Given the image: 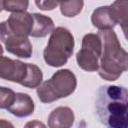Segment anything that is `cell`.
Returning <instances> with one entry per match:
<instances>
[{
    "instance_id": "obj_1",
    "label": "cell",
    "mask_w": 128,
    "mask_h": 128,
    "mask_svg": "<svg viewBox=\"0 0 128 128\" xmlns=\"http://www.w3.org/2000/svg\"><path fill=\"white\" fill-rule=\"evenodd\" d=\"M96 113L102 124L111 128L128 126V92L123 86L104 85L98 90Z\"/></svg>"
},
{
    "instance_id": "obj_2",
    "label": "cell",
    "mask_w": 128,
    "mask_h": 128,
    "mask_svg": "<svg viewBox=\"0 0 128 128\" xmlns=\"http://www.w3.org/2000/svg\"><path fill=\"white\" fill-rule=\"evenodd\" d=\"M98 35L102 41V53L97 71L102 79L115 81L128 68L127 52L113 29L100 30Z\"/></svg>"
},
{
    "instance_id": "obj_3",
    "label": "cell",
    "mask_w": 128,
    "mask_h": 128,
    "mask_svg": "<svg viewBox=\"0 0 128 128\" xmlns=\"http://www.w3.org/2000/svg\"><path fill=\"white\" fill-rule=\"evenodd\" d=\"M75 46L73 34L65 27H57L51 32L43 57L47 65L61 67L65 65L72 56Z\"/></svg>"
},
{
    "instance_id": "obj_4",
    "label": "cell",
    "mask_w": 128,
    "mask_h": 128,
    "mask_svg": "<svg viewBox=\"0 0 128 128\" xmlns=\"http://www.w3.org/2000/svg\"><path fill=\"white\" fill-rule=\"evenodd\" d=\"M77 87V78L69 69H60L37 87V95L42 103H52L70 96Z\"/></svg>"
},
{
    "instance_id": "obj_5",
    "label": "cell",
    "mask_w": 128,
    "mask_h": 128,
    "mask_svg": "<svg viewBox=\"0 0 128 128\" xmlns=\"http://www.w3.org/2000/svg\"><path fill=\"white\" fill-rule=\"evenodd\" d=\"M102 53V41L98 34L89 33L82 39V48L76 54L78 66L87 72H95L99 67Z\"/></svg>"
},
{
    "instance_id": "obj_6",
    "label": "cell",
    "mask_w": 128,
    "mask_h": 128,
    "mask_svg": "<svg viewBox=\"0 0 128 128\" xmlns=\"http://www.w3.org/2000/svg\"><path fill=\"white\" fill-rule=\"evenodd\" d=\"M0 41L5 45L7 52L20 58H30L33 48L28 37L18 36L10 32L4 22L0 23Z\"/></svg>"
},
{
    "instance_id": "obj_7",
    "label": "cell",
    "mask_w": 128,
    "mask_h": 128,
    "mask_svg": "<svg viewBox=\"0 0 128 128\" xmlns=\"http://www.w3.org/2000/svg\"><path fill=\"white\" fill-rule=\"evenodd\" d=\"M27 63L20 60H13L8 57H0V78L10 81L21 83L26 77L27 73Z\"/></svg>"
},
{
    "instance_id": "obj_8",
    "label": "cell",
    "mask_w": 128,
    "mask_h": 128,
    "mask_svg": "<svg viewBox=\"0 0 128 128\" xmlns=\"http://www.w3.org/2000/svg\"><path fill=\"white\" fill-rule=\"evenodd\" d=\"M5 24L10 32L18 36L28 37L33 25V16L28 12H16L12 13L5 21Z\"/></svg>"
},
{
    "instance_id": "obj_9",
    "label": "cell",
    "mask_w": 128,
    "mask_h": 128,
    "mask_svg": "<svg viewBox=\"0 0 128 128\" xmlns=\"http://www.w3.org/2000/svg\"><path fill=\"white\" fill-rule=\"evenodd\" d=\"M34 109H35V105L31 96L21 92L15 94L14 102L12 103L11 106L7 108V110L11 114L19 118L30 116L31 114L34 113Z\"/></svg>"
},
{
    "instance_id": "obj_10",
    "label": "cell",
    "mask_w": 128,
    "mask_h": 128,
    "mask_svg": "<svg viewBox=\"0 0 128 128\" xmlns=\"http://www.w3.org/2000/svg\"><path fill=\"white\" fill-rule=\"evenodd\" d=\"M75 115L70 107H57L48 117V126L50 128H69L74 124Z\"/></svg>"
},
{
    "instance_id": "obj_11",
    "label": "cell",
    "mask_w": 128,
    "mask_h": 128,
    "mask_svg": "<svg viewBox=\"0 0 128 128\" xmlns=\"http://www.w3.org/2000/svg\"><path fill=\"white\" fill-rule=\"evenodd\" d=\"M32 16L33 25L30 32V36L34 38H43L54 30V21L50 17L39 13H33Z\"/></svg>"
},
{
    "instance_id": "obj_12",
    "label": "cell",
    "mask_w": 128,
    "mask_h": 128,
    "mask_svg": "<svg viewBox=\"0 0 128 128\" xmlns=\"http://www.w3.org/2000/svg\"><path fill=\"white\" fill-rule=\"evenodd\" d=\"M91 22L93 26L99 30L113 29L117 25L112 18L109 6H101L96 8L92 13Z\"/></svg>"
},
{
    "instance_id": "obj_13",
    "label": "cell",
    "mask_w": 128,
    "mask_h": 128,
    "mask_svg": "<svg viewBox=\"0 0 128 128\" xmlns=\"http://www.w3.org/2000/svg\"><path fill=\"white\" fill-rule=\"evenodd\" d=\"M110 13L116 24L122 27L124 34L127 31V0H115L110 6Z\"/></svg>"
},
{
    "instance_id": "obj_14",
    "label": "cell",
    "mask_w": 128,
    "mask_h": 128,
    "mask_svg": "<svg viewBox=\"0 0 128 128\" xmlns=\"http://www.w3.org/2000/svg\"><path fill=\"white\" fill-rule=\"evenodd\" d=\"M27 73L26 77L21 83L22 86L29 88V89H35L37 88L43 81V73L41 69L32 63H27Z\"/></svg>"
},
{
    "instance_id": "obj_15",
    "label": "cell",
    "mask_w": 128,
    "mask_h": 128,
    "mask_svg": "<svg viewBox=\"0 0 128 128\" xmlns=\"http://www.w3.org/2000/svg\"><path fill=\"white\" fill-rule=\"evenodd\" d=\"M83 7L84 0H67L60 4V11L65 17H75L81 13Z\"/></svg>"
},
{
    "instance_id": "obj_16",
    "label": "cell",
    "mask_w": 128,
    "mask_h": 128,
    "mask_svg": "<svg viewBox=\"0 0 128 128\" xmlns=\"http://www.w3.org/2000/svg\"><path fill=\"white\" fill-rule=\"evenodd\" d=\"M29 7V0H4V10L7 12H25Z\"/></svg>"
},
{
    "instance_id": "obj_17",
    "label": "cell",
    "mask_w": 128,
    "mask_h": 128,
    "mask_svg": "<svg viewBox=\"0 0 128 128\" xmlns=\"http://www.w3.org/2000/svg\"><path fill=\"white\" fill-rule=\"evenodd\" d=\"M15 92L7 87L0 86V109H7L15 99Z\"/></svg>"
},
{
    "instance_id": "obj_18",
    "label": "cell",
    "mask_w": 128,
    "mask_h": 128,
    "mask_svg": "<svg viewBox=\"0 0 128 128\" xmlns=\"http://www.w3.org/2000/svg\"><path fill=\"white\" fill-rule=\"evenodd\" d=\"M36 6L43 11H51L58 6L55 0H35Z\"/></svg>"
},
{
    "instance_id": "obj_19",
    "label": "cell",
    "mask_w": 128,
    "mask_h": 128,
    "mask_svg": "<svg viewBox=\"0 0 128 128\" xmlns=\"http://www.w3.org/2000/svg\"><path fill=\"white\" fill-rule=\"evenodd\" d=\"M35 125H38V126H45L44 124L39 123V122H36V121H35V122H33V123H32V122H30V123H27V124H26V126H27V127H28V126H35Z\"/></svg>"
},
{
    "instance_id": "obj_20",
    "label": "cell",
    "mask_w": 128,
    "mask_h": 128,
    "mask_svg": "<svg viewBox=\"0 0 128 128\" xmlns=\"http://www.w3.org/2000/svg\"><path fill=\"white\" fill-rule=\"evenodd\" d=\"M2 125H4V126H8V125H11V126H13V125H12V124H10L9 122H5L4 120L0 121V126H2Z\"/></svg>"
},
{
    "instance_id": "obj_21",
    "label": "cell",
    "mask_w": 128,
    "mask_h": 128,
    "mask_svg": "<svg viewBox=\"0 0 128 128\" xmlns=\"http://www.w3.org/2000/svg\"><path fill=\"white\" fill-rule=\"evenodd\" d=\"M4 9V0H0V13Z\"/></svg>"
},
{
    "instance_id": "obj_22",
    "label": "cell",
    "mask_w": 128,
    "mask_h": 128,
    "mask_svg": "<svg viewBox=\"0 0 128 128\" xmlns=\"http://www.w3.org/2000/svg\"><path fill=\"white\" fill-rule=\"evenodd\" d=\"M3 52H4L3 47H2V46H1V44H0V57H1V56H3Z\"/></svg>"
},
{
    "instance_id": "obj_23",
    "label": "cell",
    "mask_w": 128,
    "mask_h": 128,
    "mask_svg": "<svg viewBox=\"0 0 128 128\" xmlns=\"http://www.w3.org/2000/svg\"><path fill=\"white\" fill-rule=\"evenodd\" d=\"M57 3H58V5L59 4H61V3H63V2H65V1H67V0H55Z\"/></svg>"
}]
</instances>
